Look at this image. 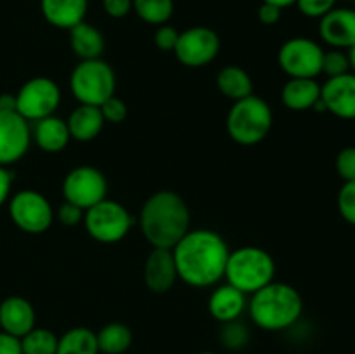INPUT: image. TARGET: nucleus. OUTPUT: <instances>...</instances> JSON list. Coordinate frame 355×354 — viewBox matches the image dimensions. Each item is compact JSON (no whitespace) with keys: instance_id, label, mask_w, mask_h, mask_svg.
Masks as SVG:
<instances>
[{"instance_id":"31","label":"nucleus","mask_w":355,"mask_h":354,"mask_svg":"<svg viewBox=\"0 0 355 354\" xmlns=\"http://www.w3.org/2000/svg\"><path fill=\"white\" fill-rule=\"evenodd\" d=\"M336 203H338L340 215H342L349 224L355 226V180L343 183Z\"/></svg>"},{"instance_id":"45","label":"nucleus","mask_w":355,"mask_h":354,"mask_svg":"<svg viewBox=\"0 0 355 354\" xmlns=\"http://www.w3.org/2000/svg\"><path fill=\"white\" fill-rule=\"evenodd\" d=\"M354 3H355V0H354ZM354 9H355V7H354Z\"/></svg>"},{"instance_id":"10","label":"nucleus","mask_w":355,"mask_h":354,"mask_svg":"<svg viewBox=\"0 0 355 354\" xmlns=\"http://www.w3.org/2000/svg\"><path fill=\"white\" fill-rule=\"evenodd\" d=\"M9 214L14 224L30 235L45 233L54 219V212L47 198L33 189H23L14 194L9 205Z\"/></svg>"},{"instance_id":"42","label":"nucleus","mask_w":355,"mask_h":354,"mask_svg":"<svg viewBox=\"0 0 355 354\" xmlns=\"http://www.w3.org/2000/svg\"><path fill=\"white\" fill-rule=\"evenodd\" d=\"M262 2L272 3V6L279 7V9H284V7L295 6V2H297V0H262Z\"/></svg>"},{"instance_id":"40","label":"nucleus","mask_w":355,"mask_h":354,"mask_svg":"<svg viewBox=\"0 0 355 354\" xmlns=\"http://www.w3.org/2000/svg\"><path fill=\"white\" fill-rule=\"evenodd\" d=\"M12 187V172L3 165H0V207L7 201Z\"/></svg>"},{"instance_id":"18","label":"nucleus","mask_w":355,"mask_h":354,"mask_svg":"<svg viewBox=\"0 0 355 354\" xmlns=\"http://www.w3.org/2000/svg\"><path fill=\"white\" fill-rule=\"evenodd\" d=\"M246 305V294L238 290L232 285L225 283L215 288L208 298V311L211 318L217 319L218 323H229L239 319V316L245 312Z\"/></svg>"},{"instance_id":"6","label":"nucleus","mask_w":355,"mask_h":354,"mask_svg":"<svg viewBox=\"0 0 355 354\" xmlns=\"http://www.w3.org/2000/svg\"><path fill=\"white\" fill-rule=\"evenodd\" d=\"M69 89L80 104L101 106L114 96L116 76L103 59H87L75 66L69 76Z\"/></svg>"},{"instance_id":"32","label":"nucleus","mask_w":355,"mask_h":354,"mask_svg":"<svg viewBox=\"0 0 355 354\" xmlns=\"http://www.w3.org/2000/svg\"><path fill=\"white\" fill-rule=\"evenodd\" d=\"M295 6L298 7V10H300L304 16L321 19V17L326 16L329 10L335 9L336 0H297Z\"/></svg>"},{"instance_id":"16","label":"nucleus","mask_w":355,"mask_h":354,"mask_svg":"<svg viewBox=\"0 0 355 354\" xmlns=\"http://www.w3.org/2000/svg\"><path fill=\"white\" fill-rule=\"evenodd\" d=\"M144 283L155 294H165L175 285L177 266L170 248H153L144 262Z\"/></svg>"},{"instance_id":"7","label":"nucleus","mask_w":355,"mask_h":354,"mask_svg":"<svg viewBox=\"0 0 355 354\" xmlns=\"http://www.w3.org/2000/svg\"><path fill=\"white\" fill-rule=\"evenodd\" d=\"M130 212L114 200H101L83 214V224L90 238L101 243H116L128 235L132 228Z\"/></svg>"},{"instance_id":"14","label":"nucleus","mask_w":355,"mask_h":354,"mask_svg":"<svg viewBox=\"0 0 355 354\" xmlns=\"http://www.w3.org/2000/svg\"><path fill=\"white\" fill-rule=\"evenodd\" d=\"M326 111L343 120H355V73L333 76L321 85Z\"/></svg>"},{"instance_id":"33","label":"nucleus","mask_w":355,"mask_h":354,"mask_svg":"<svg viewBox=\"0 0 355 354\" xmlns=\"http://www.w3.org/2000/svg\"><path fill=\"white\" fill-rule=\"evenodd\" d=\"M336 172L345 183L355 180V146H347L336 155Z\"/></svg>"},{"instance_id":"38","label":"nucleus","mask_w":355,"mask_h":354,"mask_svg":"<svg viewBox=\"0 0 355 354\" xmlns=\"http://www.w3.org/2000/svg\"><path fill=\"white\" fill-rule=\"evenodd\" d=\"M281 10L279 7L272 6V3H267V2H262V6L259 7V19L260 23L267 24V26H270V24H276L277 21L281 19Z\"/></svg>"},{"instance_id":"28","label":"nucleus","mask_w":355,"mask_h":354,"mask_svg":"<svg viewBox=\"0 0 355 354\" xmlns=\"http://www.w3.org/2000/svg\"><path fill=\"white\" fill-rule=\"evenodd\" d=\"M23 354H55L58 353L59 337L47 328H37L21 337Z\"/></svg>"},{"instance_id":"23","label":"nucleus","mask_w":355,"mask_h":354,"mask_svg":"<svg viewBox=\"0 0 355 354\" xmlns=\"http://www.w3.org/2000/svg\"><path fill=\"white\" fill-rule=\"evenodd\" d=\"M31 137L45 153H59L68 146L71 135H69L68 124L62 118L51 115L37 121Z\"/></svg>"},{"instance_id":"5","label":"nucleus","mask_w":355,"mask_h":354,"mask_svg":"<svg viewBox=\"0 0 355 354\" xmlns=\"http://www.w3.org/2000/svg\"><path fill=\"white\" fill-rule=\"evenodd\" d=\"M272 110L259 96H248L236 101L227 113L225 127L229 137L243 146L259 144L272 128Z\"/></svg>"},{"instance_id":"29","label":"nucleus","mask_w":355,"mask_h":354,"mask_svg":"<svg viewBox=\"0 0 355 354\" xmlns=\"http://www.w3.org/2000/svg\"><path fill=\"white\" fill-rule=\"evenodd\" d=\"M321 73L328 75V78L350 73V62L347 52L342 51V49H333V51L324 52V56H322Z\"/></svg>"},{"instance_id":"21","label":"nucleus","mask_w":355,"mask_h":354,"mask_svg":"<svg viewBox=\"0 0 355 354\" xmlns=\"http://www.w3.org/2000/svg\"><path fill=\"white\" fill-rule=\"evenodd\" d=\"M321 99V83L315 78H290L281 89V101L291 111H307Z\"/></svg>"},{"instance_id":"1","label":"nucleus","mask_w":355,"mask_h":354,"mask_svg":"<svg viewBox=\"0 0 355 354\" xmlns=\"http://www.w3.org/2000/svg\"><path fill=\"white\" fill-rule=\"evenodd\" d=\"M229 252L224 238L211 229H189L172 248L179 278L196 288L214 287L224 278Z\"/></svg>"},{"instance_id":"37","label":"nucleus","mask_w":355,"mask_h":354,"mask_svg":"<svg viewBox=\"0 0 355 354\" xmlns=\"http://www.w3.org/2000/svg\"><path fill=\"white\" fill-rule=\"evenodd\" d=\"M134 7V0H103L104 12L114 19H121V17L128 16Z\"/></svg>"},{"instance_id":"22","label":"nucleus","mask_w":355,"mask_h":354,"mask_svg":"<svg viewBox=\"0 0 355 354\" xmlns=\"http://www.w3.org/2000/svg\"><path fill=\"white\" fill-rule=\"evenodd\" d=\"M68 31H69V45H71V51L75 52V56L80 59V61H87V59H101L106 44H104V37L99 31V28L82 21V23L69 28Z\"/></svg>"},{"instance_id":"2","label":"nucleus","mask_w":355,"mask_h":354,"mask_svg":"<svg viewBox=\"0 0 355 354\" xmlns=\"http://www.w3.org/2000/svg\"><path fill=\"white\" fill-rule=\"evenodd\" d=\"M141 231L153 248L172 250L189 231L191 212L182 196L168 189L153 193L142 205Z\"/></svg>"},{"instance_id":"9","label":"nucleus","mask_w":355,"mask_h":354,"mask_svg":"<svg viewBox=\"0 0 355 354\" xmlns=\"http://www.w3.org/2000/svg\"><path fill=\"white\" fill-rule=\"evenodd\" d=\"M16 111L24 120H42L59 108L61 89L49 76H35L28 80L16 94Z\"/></svg>"},{"instance_id":"43","label":"nucleus","mask_w":355,"mask_h":354,"mask_svg":"<svg viewBox=\"0 0 355 354\" xmlns=\"http://www.w3.org/2000/svg\"><path fill=\"white\" fill-rule=\"evenodd\" d=\"M347 56H349L350 69H354V73H355V44L350 49H347Z\"/></svg>"},{"instance_id":"15","label":"nucleus","mask_w":355,"mask_h":354,"mask_svg":"<svg viewBox=\"0 0 355 354\" xmlns=\"http://www.w3.org/2000/svg\"><path fill=\"white\" fill-rule=\"evenodd\" d=\"M319 35L333 49H350L355 44V9L335 7L319 19Z\"/></svg>"},{"instance_id":"34","label":"nucleus","mask_w":355,"mask_h":354,"mask_svg":"<svg viewBox=\"0 0 355 354\" xmlns=\"http://www.w3.org/2000/svg\"><path fill=\"white\" fill-rule=\"evenodd\" d=\"M101 113H103L104 121H110V124H121L127 118V104L121 99H118L116 96L110 97L107 101H104L101 104Z\"/></svg>"},{"instance_id":"20","label":"nucleus","mask_w":355,"mask_h":354,"mask_svg":"<svg viewBox=\"0 0 355 354\" xmlns=\"http://www.w3.org/2000/svg\"><path fill=\"white\" fill-rule=\"evenodd\" d=\"M68 130L71 139L80 142L94 141L101 134L104 127V117L101 113L99 106H90V104H78L71 111L69 118L66 120Z\"/></svg>"},{"instance_id":"12","label":"nucleus","mask_w":355,"mask_h":354,"mask_svg":"<svg viewBox=\"0 0 355 354\" xmlns=\"http://www.w3.org/2000/svg\"><path fill=\"white\" fill-rule=\"evenodd\" d=\"M220 51V38L217 31L208 26H193L180 31L177 40V59L187 68H201L217 58Z\"/></svg>"},{"instance_id":"3","label":"nucleus","mask_w":355,"mask_h":354,"mask_svg":"<svg viewBox=\"0 0 355 354\" xmlns=\"http://www.w3.org/2000/svg\"><path fill=\"white\" fill-rule=\"evenodd\" d=\"M250 318L257 326L267 332H281L300 319L304 301L295 287L281 281H270L252 294L248 302Z\"/></svg>"},{"instance_id":"36","label":"nucleus","mask_w":355,"mask_h":354,"mask_svg":"<svg viewBox=\"0 0 355 354\" xmlns=\"http://www.w3.org/2000/svg\"><path fill=\"white\" fill-rule=\"evenodd\" d=\"M83 214L85 212L82 208L64 200V203L58 208V221L62 226H76L83 221Z\"/></svg>"},{"instance_id":"19","label":"nucleus","mask_w":355,"mask_h":354,"mask_svg":"<svg viewBox=\"0 0 355 354\" xmlns=\"http://www.w3.org/2000/svg\"><path fill=\"white\" fill-rule=\"evenodd\" d=\"M89 0H40V9L49 24L69 30L85 21Z\"/></svg>"},{"instance_id":"24","label":"nucleus","mask_w":355,"mask_h":354,"mask_svg":"<svg viewBox=\"0 0 355 354\" xmlns=\"http://www.w3.org/2000/svg\"><path fill=\"white\" fill-rule=\"evenodd\" d=\"M217 87L227 99L241 101L253 94L252 76L241 68V66L229 65L218 71Z\"/></svg>"},{"instance_id":"13","label":"nucleus","mask_w":355,"mask_h":354,"mask_svg":"<svg viewBox=\"0 0 355 354\" xmlns=\"http://www.w3.org/2000/svg\"><path fill=\"white\" fill-rule=\"evenodd\" d=\"M31 130L28 120L17 111H0V165L23 158L30 148Z\"/></svg>"},{"instance_id":"30","label":"nucleus","mask_w":355,"mask_h":354,"mask_svg":"<svg viewBox=\"0 0 355 354\" xmlns=\"http://www.w3.org/2000/svg\"><path fill=\"white\" fill-rule=\"evenodd\" d=\"M222 325H224L220 333L222 346L227 347V349L238 351L248 344V328H245L238 319L236 321L222 323Z\"/></svg>"},{"instance_id":"41","label":"nucleus","mask_w":355,"mask_h":354,"mask_svg":"<svg viewBox=\"0 0 355 354\" xmlns=\"http://www.w3.org/2000/svg\"><path fill=\"white\" fill-rule=\"evenodd\" d=\"M16 94H2L0 96V111H16Z\"/></svg>"},{"instance_id":"17","label":"nucleus","mask_w":355,"mask_h":354,"mask_svg":"<svg viewBox=\"0 0 355 354\" xmlns=\"http://www.w3.org/2000/svg\"><path fill=\"white\" fill-rule=\"evenodd\" d=\"M35 309L30 301L19 295H12L0 302V328L9 335L21 337L35 328Z\"/></svg>"},{"instance_id":"25","label":"nucleus","mask_w":355,"mask_h":354,"mask_svg":"<svg viewBox=\"0 0 355 354\" xmlns=\"http://www.w3.org/2000/svg\"><path fill=\"white\" fill-rule=\"evenodd\" d=\"M55 354H99L97 335L85 326H75L59 337Z\"/></svg>"},{"instance_id":"44","label":"nucleus","mask_w":355,"mask_h":354,"mask_svg":"<svg viewBox=\"0 0 355 354\" xmlns=\"http://www.w3.org/2000/svg\"><path fill=\"white\" fill-rule=\"evenodd\" d=\"M198 354H215V353H211V351H203V353H198Z\"/></svg>"},{"instance_id":"26","label":"nucleus","mask_w":355,"mask_h":354,"mask_svg":"<svg viewBox=\"0 0 355 354\" xmlns=\"http://www.w3.org/2000/svg\"><path fill=\"white\" fill-rule=\"evenodd\" d=\"M97 335V346L99 353L103 354H123L132 346V330L123 323H107L99 330Z\"/></svg>"},{"instance_id":"39","label":"nucleus","mask_w":355,"mask_h":354,"mask_svg":"<svg viewBox=\"0 0 355 354\" xmlns=\"http://www.w3.org/2000/svg\"><path fill=\"white\" fill-rule=\"evenodd\" d=\"M0 354H23L21 351V340L17 337L0 332Z\"/></svg>"},{"instance_id":"4","label":"nucleus","mask_w":355,"mask_h":354,"mask_svg":"<svg viewBox=\"0 0 355 354\" xmlns=\"http://www.w3.org/2000/svg\"><path fill=\"white\" fill-rule=\"evenodd\" d=\"M276 262L267 250L260 246H241L229 252L224 278L229 285L252 295L274 281Z\"/></svg>"},{"instance_id":"35","label":"nucleus","mask_w":355,"mask_h":354,"mask_svg":"<svg viewBox=\"0 0 355 354\" xmlns=\"http://www.w3.org/2000/svg\"><path fill=\"white\" fill-rule=\"evenodd\" d=\"M179 33L173 26H168V24H162L158 26L155 33V44L159 51H172L175 49L177 40H179Z\"/></svg>"},{"instance_id":"11","label":"nucleus","mask_w":355,"mask_h":354,"mask_svg":"<svg viewBox=\"0 0 355 354\" xmlns=\"http://www.w3.org/2000/svg\"><path fill=\"white\" fill-rule=\"evenodd\" d=\"M107 180L103 172L94 167L82 165L69 170L62 180V194L64 200L76 205L83 212L94 207L106 198Z\"/></svg>"},{"instance_id":"27","label":"nucleus","mask_w":355,"mask_h":354,"mask_svg":"<svg viewBox=\"0 0 355 354\" xmlns=\"http://www.w3.org/2000/svg\"><path fill=\"white\" fill-rule=\"evenodd\" d=\"M139 17L144 23L162 26L170 21L173 14V0H134V7Z\"/></svg>"},{"instance_id":"8","label":"nucleus","mask_w":355,"mask_h":354,"mask_svg":"<svg viewBox=\"0 0 355 354\" xmlns=\"http://www.w3.org/2000/svg\"><path fill=\"white\" fill-rule=\"evenodd\" d=\"M321 45L307 37H293L284 42L277 54L281 69L290 78H315L322 71Z\"/></svg>"}]
</instances>
